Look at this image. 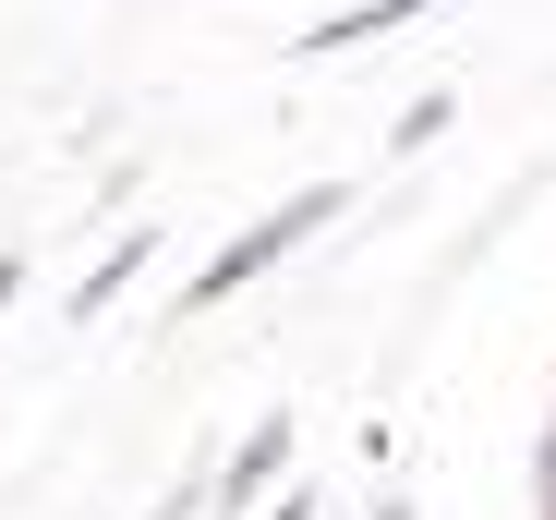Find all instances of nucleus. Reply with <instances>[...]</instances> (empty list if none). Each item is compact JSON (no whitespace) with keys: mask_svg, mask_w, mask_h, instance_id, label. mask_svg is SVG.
<instances>
[{"mask_svg":"<svg viewBox=\"0 0 556 520\" xmlns=\"http://www.w3.org/2000/svg\"><path fill=\"white\" fill-rule=\"evenodd\" d=\"M339 206H351V182H303L291 206H266L254 230H230V242L206 254V279H181V315H206V303H230V291H254L266 267H291V254H303V242H315V230H327Z\"/></svg>","mask_w":556,"mask_h":520,"instance_id":"f257e3e1","label":"nucleus"},{"mask_svg":"<svg viewBox=\"0 0 556 520\" xmlns=\"http://www.w3.org/2000/svg\"><path fill=\"white\" fill-rule=\"evenodd\" d=\"M278 460H291V411H266V423H254V436L230 448V472H218L206 496H218V508H254V496L278 484Z\"/></svg>","mask_w":556,"mask_h":520,"instance_id":"f03ea898","label":"nucleus"},{"mask_svg":"<svg viewBox=\"0 0 556 520\" xmlns=\"http://www.w3.org/2000/svg\"><path fill=\"white\" fill-rule=\"evenodd\" d=\"M146 254H157V230H122V242L98 254V279H73V327H98V315H110L134 279H146Z\"/></svg>","mask_w":556,"mask_h":520,"instance_id":"7ed1b4c3","label":"nucleus"},{"mask_svg":"<svg viewBox=\"0 0 556 520\" xmlns=\"http://www.w3.org/2000/svg\"><path fill=\"white\" fill-rule=\"evenodd\" d=\"M412 13H435V0H351V13H327L303 49H363V37H388V25H412Z\"/></svg>","mask_w":556,"mask_h":520,"instance_id":"20e7f679","label":"nucleus"},{"mask_svg":"<svg viewBox=\"0 0 556 520\" xmlns=\"http://www.w3.org/2000/svg\"><path fill=\"white\" fill-rule=\"evenodd\" d=\"M447 122H459V98H447V85H435V98H412V110L388 122V157H412V145H435Z\"/></svg>","mask_w":556,"mask_h":520,"instance_id":"39448f33","label":"nucleus"},{"mask_svg":"<svg viewBox=\"0 0 556 520\" xmlns=\"http://www.w3.org/2000/svg\"><path fill=\"white\" fill-rule=\"evenodd\" d=\"M146 520H194V484H169V496H157V508H146Z\"/></svg>","mask_w":556,"mask_h":520,"instance_id":"423d86ee","label":"nucleus"},{"mask_svg":"<svg viewBox=\"0 0 556 520\" xmlns=\"http://www.w3.org/2000/svg\"><path fill=\"white\" fill-rule=\"evenodd\" d=\"M266 520H315V496H303V484H291V508H266Z\"/></svg>","mask_w":556,"mask_h":520,"instance_id":"0eeeda50","label":"nucleus"},{"mask_svg":"<svg viewBox=\"0 0 556 520\" xmlns=\"http://www.w3.org/2000/svg\"><path fill=\"white\" fill-rule=\"evenodd\" d=\"M13 279H25V267H13V254H0V303H13Z\"/></svg>","mask_w":556,"mask_h":520,"instance_id":"6e6552de","label":"nucleus"},{"mask_svg":"<svg viewBox=\"0 0 556 520\" xmlns=\"http://www.w3.org/2000/svg\"><path fill=\"white\" fill-rule=\"evenodd\" d=\"M376 520H412V496H388V508H376Z\"/></svg>","mask_w":556,"mask_h":520,"instance_id":"1a4fd4ad","label":"nucleus"}]
</instances>
